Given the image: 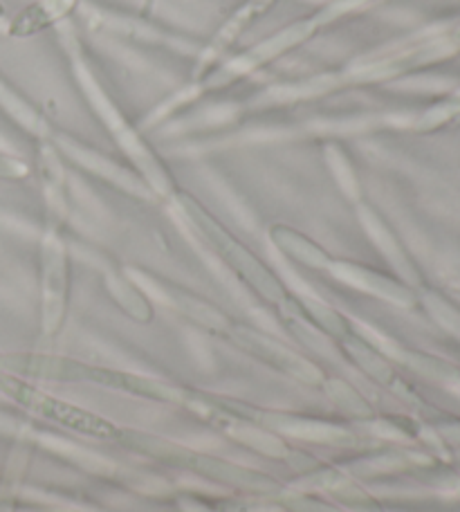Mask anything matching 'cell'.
I'll list each match as a JSON object with an SVG mask.
<instances>
[{"mask_svg":"<svg viewBox=\"0 0 460 512\" xmlns=\"http://www.w3.org/2000/svg\"><path fill=\"white\" fill-rule=\"evenodd\" d=\"M119 438H122V443L135 447V450L151 454V456H158V459H162V461L173 463V465H178V468L191 470L196 474H202V477L220 481V483H225V486L241 488L247 492H263V495H272V492L279 490V483L272 481L268 474L243 468V465L218 459V456L187 450V447L173 445L169 441H162V438L144 436L137 432H124V429H122V434H119Z\"/></svg>","mask_w":460,"mask_h":512,"instance_id":"1","label":"cell"},{"mask_svg":"<svg viewBox=\"0 0 460 512\" xmlns=\"http://www.w3.org/2000/svg\"><path fill=\"white\" fill-rule=\"evenodd\" d=\"M178 200L184 216L198 227L200 234L209 241L211 248L223 256V261L229 268H232L245 283H250L252 290L259 292L263 299L272 301V304H283V301L288 299V292H285L279 277H276L268 265L259 261V256H254L247 250L236 236L229 234L225 227L198 203V200L184 194Z\"/></svg>","mask_w":460,"mask_h":512,"instance_id":"2","label":"cell"},{"mask_svg":"<svg viewBox=\"0 0 460 512\" xmlns=\"http://www.w3.org/2000/svg\"><path fill=\"white\" fill-rule=\"evenodd\" d=\"M0 391L7 393L9 398L23 405L27 411H32L34 416L68 427L72 432L97 438H119V434H122V429L104 416L92 414V411L81 409L57 396H50V393L27 384L23 378L0 376Z\"/></svg>","mask_w":460,"mask_h":512,"instance_id":"3","label":"cell"},{"mask_svg":"<svg viewBox=\"0 0 460 512\" xmlns=\"http://www.w3.org/2000/svg\"><path fill=\"white\" fill-rule=\"evenodd\" d=\"M227 335L232 337V340L241 346L243 351L254 355L256 360L270 364V367L276 371L288 373V376L297 378L301 382H308V384H319L321 380H324L315 364L308 362L306 358H301V355H297L294 351H290L288 346H283L281 342H276L274 337L256 331V328L229 326Z\"/></svg>","mask_w":460,"mask_h":512,"instance_id":"4","label":"cell"},{"mask_svg":"<svg viewBox=\"0 0 460 512\" xmlns=\"http://www.w3.org/2000/svg\"><path fill=\"white\" fill-rule=\"evenodd\" d=\"M68 259L63 245L50 236L43 245V331L54 335L66 313Z\"/></svg>","mask_w":460,"mask_h":512,"instance_id":"5","label":"cell"},{"mask_svg":"<svg viewBox=\"0 0 460 512\" xmlns=\"http://www.w3.org/2000/svg\"><path fill=\"white\" fill-rule=\"evenodd\" d=\"M268 425L281 429L285 434L301 436L306 441H317V443H348L353 441L351 434L344 432V429L333 427L328 423H317V420H303V418H288V416H265Z\"/></svg>","mask_w":460,"mask_h":512,"instance_id":"6","label":"cell"},{"mask_svg":"<svg viewBox=\"0 0 460 512\" xmlns=\"http://www.w3.org/2000/svg\"><path fill=\"white\" fill-rule=\"evenodd\" d=\"M272 241L276 248L292 256V259H297L299 263L312 265V268H326V265H330V256L319 245L306 239L303 234L290 230V227H274Z\"/></svg>","mask_w":460,"mask_h":512,"instance_id":"7","label":"cell"},{"mask_svg":"<svg viewBox=\"0 0 460 512\" xmlns=\"http://www.w3.org/2000/svg\"><path fill=\"white\" fill-rule=\"evenodd\" d=\"M342 342H344L346 353L351 355V360L366 373V376H371L375 382H380V384H393V380H395L393 369H391V364L386 362L384 355H380V351L373 349L371 344L364 342L362 337H357L353 333L346 335Z\"/></svg>","mask_w":460,"mask_h":512,"instance_id":"8","label":"cell"},{"mask_svg":"<svg viewBox=\"0 0 460 512\" xmlns=\"http://www.w3.org/2000/svg\"><path fill=\"white\" fill-rule=\"evenodd\" d=\"M227 434L236 438L238 443L252 447V450H256V452L272 456V459H281V456L288 454V447H285V443L279 436L265 432V427L256 425V423H247V420L229 418Z\"/></svg>","mask_w":460,"mask_h":512,"instance_id":"9","label":"cell"},{"mask_svg":"<svg viewBox=\"0 0 460 512\" xmlns=\"http://www.w3.org/2000/svg\"><path fill=\"white\" fill-rule=\"evenodd\" d=\"M335 270H339V274H342L346 281H351L355 286L366 288L371 292H377V295L391 299L395 304H411V295L407 290L398 286V283L380 277V274H373L362 268H353V265H339Z\"/></svg>","mask_w":460,"mask_h":512,"instance_id":"10","label":"cell"},{"mask_svg":"<svg viewBox=\"0 0 460 512\" xmlns=\"http://www.w3.org/2000/svg\"><path fill=\"white\" fill-rule=\"evenodd\" d=\"M292 306L297 308L301 315H306L308 322L315 324L319 331H324L326 335L339 337V340H344L346 335H351V326H348L346 319L339 315V313H335L333 308L319 304V301H312V299L301 297L297 301H292Z\"/></svg>","mask_w":460,"mask_h":512,"instance_id":"11","label":"cell"},{"mask_svg":"<svg viewBox=\"0 0 460 512\" xmlns=\"http://www.w3.org/2000/svg\"><path fill=\"white\" fill-rule=\"evenodd\" d=\"M173 304H176L184 315L191 317L193 322L202 324L205 328H211V331H218V333H227L229 331V324L227 317L216 310L214 306L205 304V301H200L191 295H182V292H173Z\"/></svg>","mask_w":460,"mask_h":512,"instance_id":"12","label":"cell"},{"mask_svg":"<svg viewBox=\"0 0 460 512\" xmlns=\"http://www.w3.org/2000/svg\"><path fill=\"white\" fill-rule=\"evenodd\" d=\"M324 389L328 393V398L333 400L339 409L346 411V414L357 416V418H368L373 414L371 405L364 400L362 393L355 391V387H351L348 382L330 378V380H324Z\"/></svg>","mask_w":460,"mask_h":512,"instance_id":"13","label":"cell"},{"mask_svg":"<svg viewBox=\"0 0 460 512\" xmlns=\"http://www.w3.org/2000/svg\"><path fill=\"white\" fill-rule=\"evenodd\" d=\"M27 456H30V443L21 441L12 452V459H9V465L5 470L3 486H0V512H14L16 490H18V483H21V474L25 470Z\"/></svg>","mask_w":460,"mask_h":512,"instance_id":"14","label":"cell"},{"mask_svg":"<svg viewBox=\"0 0 460 512\" xmlns=\"http://www.w3.org/2000/svg\"><path fill=\"white\" fill-rule=\"evenodd\" d=\"M110 290H113L119 306H122L128 315L140 319V322H149L153 315L149 301H146L131 283H126L124 279H110Z\"/></svg>","mask_w":460,"mask_h":512,"instance_id":"15","label":"cell"},{"mask_svg":"<svg viewBox=\"0 0 460 512\" xmlns=\"http://www.w3.org/2000/svg\"><path fill=\"white\" fill-rule=\"evenodd\" d=\"M30 353H0V376L27 378Z\"/></svg>","mask_w":460,"mask_h":512,"instance_id":"16","label":"cell"},{"mask_svg":"<svg viewBox=\"0 0 460 512\" xmlns=\"http://www.w3.org/2000/svg\"><path fill=\"white\" fill-rule=\"evenodd\" d=\"M25 173V167L14 158H7V155H0V178H18Z\"/></svg>","mask_w":460,"mask_h":512,"instance_id":"17","label":"cell"},{"mask_svg":"<svg viewBox=\"0 0 460 512\" xmlns=\"http://www.w3.org/2000/svg\"><path fill=\"white\" fill-rule=\"evenodd\" d=\"M290 506L297 512H339V510H333L324 504H317V501H310V499H292Z\"/></svg>","mask_w":460,"mask_h":512,"instance_id":"18","label":"cell"},{"mask_svg":"<svg viewBox=\"0 0 460 512\" xmlns=\"http://www.w3.org/2000/svg\"><path fill=\"white\" fill-rule=\"evenodd\" d=\"M443 434H445L452 443H460V425H458V427H452V429H443Z\"/></svg>","mask_w":460,"mask_h":512,"instance_id":"19","label":"cell"}]
</instances>
